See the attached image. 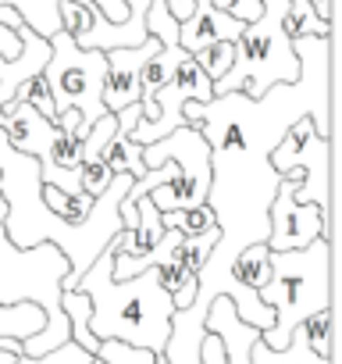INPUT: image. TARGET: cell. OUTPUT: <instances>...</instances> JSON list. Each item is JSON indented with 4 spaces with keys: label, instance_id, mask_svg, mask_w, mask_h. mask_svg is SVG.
<instances>
[{
    "label": "cell",
    "instance_id": "cell-1",
    "mask_svg": "<svg viewBox=\"0 0 342 364\" xmlns=\"http://www.w3.org/2000/svg\"><path fill=\"white\" fill-rule=\"evenodd\" d=\"M111 261L114 250L107 243L75 286L89 296V332L96 339H121L164 353L175 304H171V293L160 286L157 268H146L132 279H114Z\"/></svg>",
    "mask_w": 342,
    "mask_h": 364
},
{
    "label": "cell",
    "instance_id": "cell-2",
    "mask_svg": "<svg viewBox=\"0 0 342 364\" xmlns=\"http://www.w3.org/2000/svg\"><path fill=\"white\" fill-rule=\"evenodd\" d=\"M4 218H8V200L0 197V304L33 300L43 307L47 325L18 343L22 346L18 357H43L72 339L68 318L61 311V279L68 275V257L54 243H36L29 250L15 247L4 232Z\"/></svg>",
    "mask_w": 342,
    "mask_h": 364
},
{
    "label": "cell",
    "instance_id": "cell-3",
    "mask_svg": "<svg viewBox=\"0 0 342 364\" xmlns=\"http://www.w3.org/2000/svg\"><path fill=\"white\" fill-rule=\"evenodd\" d=\"M257 296L275 311V325L260 332V343L282 350L310 314L331 307V240L317 236L299 250H271V279Z\"/></svg>",
    "mask_w": 342,
    "mask_h": 364
},
{
    "label": "cell",
    "instance_id": "cell-4",
    "mask_svg": "<svg viewBox=\"0 0 342 364\" xmlns=\"http://www.w3.org/2000/svg\"><path fill=\"white\" fill-rule=\"evenodd\" d=\"M264 11L260 18L243 26V36L236 40V61L232 68L211 82L214 97L221 93H246V97H264L271 86L296 82L299 61L292 50V36L285 33V8L289 0H260Z\"/></svg>",
    "mask_w": 342,
    "mask_h": 364
},
{
    "label": "cell",
    "instance_id": "cell-5",
    "mask_svg": "<svg viewBox=\"0 0 342 364\" xmlns=\"http://www.w3.org/2000/svg\"><path fill=\"white\" fill-rule=\"evenodd\" d=\"M50 86L54 97V111H79L82 122L75 129V136L82 139L89 132V125L96 118L107 114L104 107V79H107V54L104 50H82L75 47V40L57 29L50 36V61L40 72Z\"/></svg>",
    "mask_w": 342,
    "mask_h": 364
},
{
    "label": "cell",
    "instance_id": "cell-6",
    "mask_svg": "<svg viewBox=\"0 0 342 364\" xmlns=\"http://www.w3.org/2000/svg\"><path fill=\"white\" fill-rule=\"evenodd\" d=\"M271 168L278 175H296V200L299 204H317L328 229H331V139L314 129L310 114H299L282 139L267 154Z\"/></svg>",
    "mask_w": 342,
    "mask_h": 364
},
{
    "label": "cell",
    "instance_id": "cell-7",
    "mask_svg": "<svg viewBox=\"0 0 342 364\" xmlns=\"http://www.w3.org/2000/svg\"><path fill=\"white\" fill-rule=\"evenodd\" d=\"M211 97H214V90H211L207 72L197 65V58H193V54H186V58L175 65L171 79L153 93V118H150V122H146V118H139V122H136V129H132V139H136L139 146L164 139L167 132H175V129H182V125H186L182 107H186L189 100H211Z\"/></svg>",
    "mask_w": 342,
    "mask_h": 364
},
{
    "label": "cell",
    "instance_id": "cell-8",
    "mask_svg": "<svg viewBox=\"0 0 342 364\" xmlns=\"http://www.w3.org/2000/svg\"><path fill=\"white\" fill-rule=\"evenodd\" d=\"M296 186L299 178L296 175H282L275 200L267 208V250H299L310 247L317 236L331 240V229L321 215L317 204H299L296 200Z\"/></svg>",
    "mask_w": 342,
    "mask_h": 364
},
{
    "label": "cell",
    "instance_id": "cell-9",
    "mask_svg": "<svg viewBox=\"0 0 342 364\" xmlns=\"http://www.w3.org/2000/svg\"><path fill=\"white\" fill-rule=\"evenodd\" d=\"M160 50L157 36H146L139 47H118L107 50V79H104V107L114 114L128 104H139V79L143 65Z\"/></svg>",
    "mask_w": 342,
    "mask_h": 364
},
{
    "label": "cell",
    "instance_id": "cell-10",
    "mask_svg": "<svg viewBox=\"0 0 342 364\" xmlns=\"http://www.w3.org/2000/svg\"><path fill=\"white\" fill-rule=\"evenodd\" d=\"M243 26H246V22H239V18L218 11L214 0H197L193 15H189L186 22H179V47H182L186 54H200L204 47L221 43V40L236 43V40L243 36Z\"/></svg>",
    "mask_w": 342,
    "mask_h": 364
},
{
    "label": "cell",
    "instance_id": "cell-11",
    "mask_svg": "<svg viewBox=\"0 0 342 364\" xmlns=\"http://www.w3.org/2000/svg\"><path fill=\"white\" fill-rule=\"evenodd\" d=\"M204 328L221 339L225 364H253L250 353H253V343L260 339V328L239 321V314H236V307H232L228 296H214L211 300L207 318H204Z\"/></svg>",
    "mask_w": 342,
    "mask_h": 364
},
{
    "label": "cell",
    "instance_id": "cell-12",
    "mask_svg": "<svg viewBox=\"0 0 342 364\" xmlns=\"http://www.w3.org/2000/svg\"><path fill=\"white\" fill-rule=\"evenodd\" d=\"M18 40H22V54L18 58H0V107L15 100V90L22 82H29L33 75L43 72V65L50 61V40L40 36L36 29L22 26L18 29Z\"/></svg>",
    "mask_w": 342,
    "mask_h": 364
},
{
    "label": "cell",
    "instance_id": "cell-13",
    "mask_svg": "<svg viewBox=\"0 0 342 364\" xmlns=\"http://www.w3.org/2000/svg\"><path fill=\"white\" fill-rule=\"evenodd\" d=\"M4 8H15L18 15H22V22L29 26V29H36L40 36H54L57 29H61V15H57V0H0ZM93 4L114 22V26H121V22H128V8H125V0H93Z\"/></svg>",
    "mask_w": 342,
    "mask_h": 364
},
{
    "label": "cell",
    "instance_id": "cell-14",
    "mask_svg": "<svg viewBox=\"0 0 342 364\" xmlns=\"http://www.w3.org/2000/svg\"><path fill=\"white\" fill-rule=\"evenodd\" d=\"M47 325V314L40 304L22 300V304H0V339H29ZM0 364H15V353L0 350Z\"/></svg>",
    "mask_w": 342,
    "mask_h": 364
},
{
    "label": "cell",
    "instance_id": "cell-15",
    "mask_svg": "<svg viewBox=\"0 0 342 364\" xmlns=\"http://www.w3.org/2000/svg\"><path fill=\"white\" fill-rule=\"evenodd\" d=\"M186 58L182 47H160L146 65H143V79H139V107H143V118L150 122L153 118V93L171 79V72H175V65Z\"/></svg>",
    "mask_w": 342,
    "mask_h": 364
},
{
    "label": "cell",
    "instance_id": "cell-16",
    "mask_svg": "<svg viewBox=\"0 0 342 364\" xmlns=\"http://www.w3.org/2000/svg\"><path fill=\"white\" fill-rule=\"evenodd\" d=\"M250 360H253V364H331V357H321V353L310 350L303 328H296L282 350H271V346H264V343L257 339Z\"/></svg>",
    "mask_w": 342,
    "mask_h": 364
},
{
    "label": "cell",
    "instance_id": "cell-17",
    "mask_svg": "<svg viewBox=\"0 0 342 364\" xmlns=\"http://www.w3.org/2000/svg\"><path fill=\"white\" fill-rule=\"evenodd\" d=\"M61 311L72 328V343H79L86 353H96L100 339L89 332V296L82 289H61Z\"/></svg>",
    "mask_w": 342,
    "mask_h": 364
},
{
    "label": "cell",
    "instance_id": "cell-18",
    "mask_svg": "<svg viewBox=\"0 0 342 364\" xmlns=\"http://www.w3.org/2000/svg\"><path fill=\"white\" fill-rule=\"evenodd\" d=\"M104 161H107L111 175H121V171H128L132 178L146 175V164H143V146L132 139V132H121L118 125H114L111 143L104 146Z\"/></svg>",
    "mask_w": 342,
    "mask_h": 364
},
{
    "label": "cell",
    "instance_id": "cell-19",
    "mask_svg": "<svg viewBox=\"0 0 342 364\" xmlns=\"http://www.w3.org/2000/svg\"><path fill=\"white\" fill-rule=\"evenodd\" d=\"M285 33L296 36H331V22H321L310 0H289L285 8Z\"/></svg>",
    "mask_w": 342,
    "mask_h": 364
},
{
    "label": "cell",
    "instance_id": "cell-20",
    "mask_svg": "<svg viewBox=\"0 0 342 364\" xmlns=\"http://www.w3.org/2000/svg\"><path fill=\"white\" fill-rule=\"evenodd\" d=\"M93 360L96 364H157V353L146 350V346L121 343V339H100Z\"/></svg>",
    "mask_w": 342,
    "mask_h": 364
},
{
    "label": "cell",
    "instance_id": "cell-21",
    "mask_svg": "<svg viewBox=\"0 0 342 364\" xmlns=\"http://www.w3.org/2000/svg\"><path fill=\"white\" fill-rule=\"evenodd\" d=\"M160 222H164V229H179L182 236H200V232H207V229L218 225L214 222V211L207 204L186 208V211H160Z\"/></svg>",
    "mask_w": 342,
    "mask_h": 364
},
{
    "label": "cell",
    "instance_id": "cell-22",
    "mask_svg": "<svg viewBox=\"0 0 342 364\" xmlns=\"http://www.w3.org/2000/svg\"><path fill=\"white\" fill-rule=\"evenodd\" d=\"M15 100L29 104V107H33V111H40L47 122H57L54 97H50V86H47V79H43V75H33L29 82H22V86L15 90Z\"/></svg>",
    "mask_w": 342,
    "mask_h": 364
},
{
    "label": "cell",
    "instance_id": "cell-23",
    "mask_svg": "<svg viewBox=\"0 0 342 364\" xmlns=\"http://www.w3.org/2000/svg\"><path fill=\"white\" fill-rule=\"evenodd\" d=\"M218 240H221L218 225H214V229H207V232H200V236H182L179 254H182V261H186V268H189L193 275L204 268V261L211 257V250H214V243H218Z\"/></svg>",
    "mask_w": 342,
    "mask_h": 364
},
{
    "label": "cell",
    "instance_id": "cell-24",
    "mask_svg": "<svg viewBox=\"0 0 342 364\" xmlns=\"http://www.w3.org/2000/svg\"><path fill=\"white\" fill-rule=\"evenodd\" d=\"M193 58H197V65L207 72V79H211V82H218V79L232 68V61H236V43L221 40V43L204 47V50H200V54H193Z\"/></svg>",
    "mask_w": 342,
    "mask_h": 364
},
{
    "label": "cell",
    "instance_id": "cell-25",
    "mask_svg": "<svg viewBox=\"0 0 342 364\" xmlns=\"http://www.w3.org/2000/svg\"><path fill=\"white\" fill-rule=\"evenodd\" d=\"M299 328H303V336H307V343H310V350H314V353L331 357V307H324V311L310 314Z\"/></svg>",
    "mask_w": 342,
    "mask_h": 364
},
{
    "label": "cell",
    "instance_id": "cell-26",
    "mask_svg": "<svg viewBox=\"0 0 342 364\" xmlns=\"http://www.w3.org/2000/svg\"><path fill=\"white\" fill-rule=\"evenodd\" d=\"M15 364H96V360H93V353H86L79 343L68 339L43 357H15Z\"/></svg>",
    "mask_w": 342,
    "mask_h": 364
},
{
    "label": "cell",
    "instance_id": "cell-27",
    "mask_svg": "<svg viewBox=\"0 0 342 364\" xmlns=\"http://www.w3.org/2000/svg\"><path fill=\"white\" fill-rule=\"evenodd\" d=\"M214 8L225 11V15H232V18H239V22H253L264 11L260 0H214Z\"/></svg>",
    "mask_w": 342,
    "mask_h": 364
},
{
    "label": "cell",
    "instance_id": "cell-28",
    "mask_svg": "<svg viewBox=\"0 0 342 364\" xmlns=\"http://www.w3.org/2000/svg\"><path fill=\"white\" fill-rule=\"evenodd\" d=\"M200 364H225V350H221V339L214 332H207L200 343Z\"/></svg>",
    "mask_w": 342,
    "mask_h": 364
},
{
    "label": "cell",
    "instance_id": "cell-29",
    "mask_svg": "<svg viewBox=\"0 0 342 364\" xmlns=\"http://www.w3.org/2000/svg\"><path fill=\"white\" fill-rule=\"evenodd\" d=\"M193 4H197V0H164V8L171 11V18H175V22H186L193 15Z\"/></svg>",
    "mask_w": 342,
    "mask_h": 364
},
{
    "label": "cell",
    "instance_id": "cell-30",
    "mask_svg": "<svg viewBox=\"0 0 342 364\" xmlns=\"http://www.w3.org/2000/svg\"><path fill=\"white\" fill-rule=\"evenodd\" d=\"M310 4H314V11H317L321 22H331V0H310Z\"/></svg>",
    "mask_w": 342,
    "mask_h": 364
},
{
    "label": "cell",
    "instance_id": "cell-31",
    "mask_svg": "<svg viewBox=\"0 0 342 364\" xmlns=\"http://www.w3.org/2000/svg\"><path fill=\"white\" fill-rule=\"evenodd\" d=\"M0 125H4V107H0Z\"/></svg>",
    "mask_w": 342,
    "mask_h": 364
}]
</instances>
